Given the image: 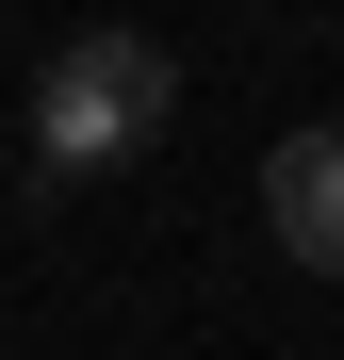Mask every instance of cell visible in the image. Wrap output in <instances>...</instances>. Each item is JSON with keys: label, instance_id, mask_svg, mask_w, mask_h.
<instances>
[{"label": "cell", "instance_id": "obj_2", "mask_svg": "<svg viewBox=\"0 0 344 360\" xmlns=\"http://www.w3.org/2000/svg\"><path fill=\"white\" fill-rule=\"evenodd\" d=\"M262 229H279V262L344 278V131H279L262 148Z\"/></svg>", "mask_w": 344, "mask_h": 360}, {"label": "cell", "instance_id": "obj_1", "mask_svg": "<svg viewBox=\"0 0 344 360\" xmlns=\"http://www.w3.org/2000/svg\"><path fill=\"white\" fill-rule=\"evenodd\" d=\"M164 131H181V49H164V33H66L33 66V164L49 180L148 164Z\"/></svg>", "mask_w": 344, "mask_h": 360}]
</instances>
